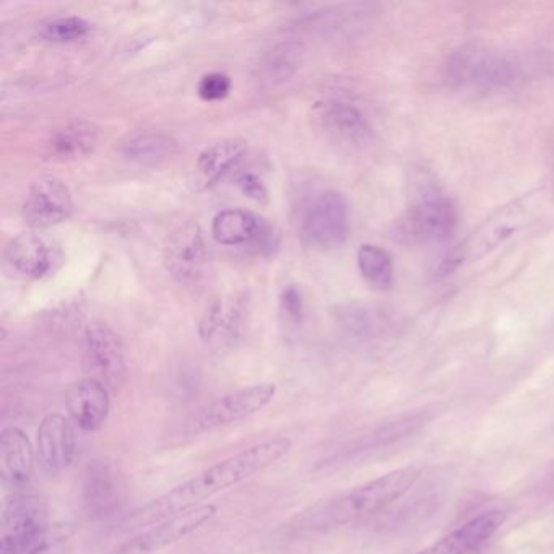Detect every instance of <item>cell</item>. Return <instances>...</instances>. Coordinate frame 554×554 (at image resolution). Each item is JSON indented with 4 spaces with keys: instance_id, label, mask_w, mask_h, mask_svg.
<instances>
[{
    "instance_id": "cell-1",
    "label": "cell",
    "mask_w": 554,
    "mask_h": 554,
    "mask_svg": "<svg viewBox=\"0 0 554 554\" xmlns=\"http://www.w3.org/2000/svg\"><path fill=\"white\" fill-rule=\"evenodd\" d=\"M291 449H293V441L290 438H275L249 447L230 459L221 460L213 467L195 475L191 480L184 481L173 490H169L160 498L153 499L147 506L132 512L122 522V529H147L161 520L202 506L200 503H204L205 499L233 488L272 467L286 454H290Z\"/></svg>"
},
{
    "instance_id": "cell-2",
    "label": "cell",
    "mask_w": 554,
    "mask_h": 554,
    "mask_svg": "<svg viewBox=\"0 0 554 554\" xmlns=\"http://www.w3.org/2000/svg\"><path fill=\"white\" fill-rule=\"evenodd\" d=\"M420 475L421 470L416 467L387 473L350 493L309 507L298 516L296 525L301 530H329L376 514L412 490Z\"/></svg>"
},
{
    "instance_id": "cell-3",
    "label": "cell",
    "mask_w": 554,
    "mask_h": 554,
    "mask_svg": "<svg viewBox=\"0 0 554 554\" xmlns=\"http://www.w3.org/2000/svg\"><path fill=\"white\" fill-rule=\"evenodd\" d=\"M532 70L533 65L519 52L465 46L449 57L446 77L465 90L503 91L522 85Z\"/></svg>"
},
{
    "instance_id": "cell-4",
    "label": "cell",
    "mask_w": 554,
    "mask_h": 554,
    "mask_svg": "<svg viewBox=\"0 0 554 554\" xmlns=\"http://www.w3.org/2000/svg\"><path fill=\"white\" fill-rule=\"evenodd\" d=\"M48 503L39 494L15 493L0 522V554H38L48 543Z\"/></svg>"
},
{
    "instance_id": "cell-5",
    "label": "cell",
    "mask_w": 554,
    "mask_h": 554,
    "mask_svg": "<svg viewBox=\"0 0 554 554\" xmlns=\"http://www.w3.org/2000/svg\"><path fill=\"white\" fill-rule=\"evenodd\" d=\"M350 234V208L340 192L325 191L304 215L301 238L306 246L329 251L342 246Z\"/></svg>"
},
{
    "instance_id": "cell-6",
    "label": "cell",
    "mask_w": 554,
    "mask_h": 554,
    "mask_svg": "<svg viewBox=\"0 0 554 554\" xmlns=\"http://www.w3.org/2000/svg\"><path fill=\"white\" fill-rule=\"evenodd\" d=\"M85 363L93 379L117 390L126 381V348L116 330L104 322H91L85 329Z\"/></svg>"
},
{
    "instance_id": "cell-7",
    "label": "cell",
    "mask_w": 554,
    "mask_h": 554,
    "mask_svg": "<svg viewBox=\"0 0 554 554\" xmlns=\"http://www.w3.org/2000/svg\"><path fill=\"white\" fill-rule=\"evenodd\" d=\"M457 218V208L451 200L438 192L428 191L408 210L402 231L416 243H444L454 234Z\"/></svg>"
},
{
    "instance_id": "cell-8",
    "label": "cell",
    "mask_w": 554,
    "mask_h": 554,
    "mask_svg": "<svg viewBox=\"0 0 554 554\" xmlns=\"http://www.w3.org/2000/svg\"><path fill=\"white\" fill-rule=\"evenodd\" d=\"M275 394H277V387L273 384H257V386L236 390L233 394L225 395L205 407L199 415L195 416L192 428L200 433V431H212L221 426L246 420L249 416L264 410L272 402Z\"/></svg>"
},
{
    "instance_id": "cell-9",
    "label": "cell",
    "mask_w": 554,
    "mask_h": 554,
    "mask_svg": "<svg viewBox=\"0 0 554 554\" xmlns=\"http://www.w3.org/2000/svg\"><path fill=\"white\" fill-rule=\"evenodd\" d=\"M246 298L239 295L220 296L210 301L199 324V335L210 350H230L243 335L247 322Z\"/></svg>"
},
{
    "instance_id": "cell-10",
    "label": "cell",
    "mask_w": 554,
    "mask_h": 554,
    "mask_svg": "<svg viewBox=\"0 0 554 554\" xmlns=\"http://www.w3.org/2000/svg\"><path fill=\"white\" fill-rule=\"evenodd\" d=\"M212 234L221 246H251L270 252L278 246V234L269 221L244 208H226L212 221Z\"/></svg>"
},
{
    "instance_id": "cell-11",
    "label": "cell",
    "mask_w": 554,
    "mask_h": 554,
    "mask_svg": "<svg viewBox=\"0 0 554 554\" xmlns=\"http://www.w3.org/2000/svg\"><path fill=\"white\" fill-rule=\"evenodd\" d=\"M217 506L202 504L191 511L181 512L178 516L169 517L140 533L134 540L122 546L121 554H152L165 550L169 545L181 542L192 533L217 516Z\"/></svg>"
},
{
    "instance_id": "cell-12",
    "label": "cell",
    "mask_w": 554,
    "mask_h": 554,
    "mask_svg": "<svg viewBox=\"0 0 554 554\" xmlns=\"http://www.w3.org/2000/svg\"><path fill=\"white\" fill-rule=\"evenodd\" d=\"M314 114L325 135L340 147L364 150L373 143V127L355 104L340 100L324 101L317 104Z\"/></svg>"
},
{
    "instance_id": "cell-13",
    "label": "cell",
    "mask_w": 554,
    "mask_h": 554,
    "mask_svg": "<svg viewBox=\"0 0 554 554\" xmlns=\"http://www.w3.org/2000/svg\"><path fill=\"white\" fill-rule=\"evenodd\" d=\"M208 262L204 231L187 221L171 233L165 246V265L178 282L194 283L202 278Z\"/></svg>"
},
{
    "instance_id": "cell-14",
    "label": "cell",
    "mask_w": 554,
    "mask_h": 554,
    "mask_svg": "<svg viewBox=\"0 0 554 554\" xmlns=\"http://www.w3.org/2000/svg\"><path fill=\"white\" fill-rule=\"evenodd\" d=\"M23 218L33 228L59 225L74 212V200L64 181L39 178L31 184L23 200Z\"/></svg>"
},
{
    "instance_id": "cell-15",
    "label": "cell",
    "mask_w": 554,
    "mask_h": 554,
    "mask_svg": "<svg viewBox=\"0 0 554 554\" xmlns=\"http://www.w3.org/2000/svg\"><path fill=\"white\" fill-rule=\"evenodd\" d=\"M38 457L41 467L51 475L62 473L74 464L77 452L74 421L61 413L44 416L38 428Z\"/></svg>"
},
{
    "instance_id": "cell-16",
    "label": "cell",
    "mask_w": 554,
    "mask_h": 554,
    "mask_svg": "<svg viewBox=\"0 0 554 554\" xmlns=\"http://www.w3.org/2000/svg\"><path fill=\"white\" fill-rule=\"evenodd\" d=\"M65 408L74 425L87 433H95L108 420L109 389L93 377L80 379L65 392Z\"/></svg>"
},
{
    "instance_id": "cell-17",
    "label": "cell",
    "mask_w": 554,
    "mask_h": 554,
    "mask_svg": "<svg viewBox=\"0 0 554 554\" xmlns=\"http://www.w3.org/2000/svg\"><path fill=\"white\" fill-rule=\"evenodd\" d=\"M35 454L22 429L5 428L0 434V478L10 493H22L30 485Z\"/></svg>"
},
{
    "instance_id": "cell-18",
    "label": "cell",
    "mask_w": 554,
    "mask_h": 554,
    "mask_svg": "<svg viewBox=\"0 0 554 554\" xmlns=\"http://www.w3.org/2000/svg\"><path fill=\"white\" fill-rule=\"evenodd\" d=\"M246 150V142L239 139L220 140L204 148L189 174L192 191L204 192L215 186L243 158Z\"/></svg>"
},
{
    "instance_id": "cell-19",
    "label": "cell",
    "mask_w": 554,
    "mask_h": 554,
    "mask_svg": "<svg viewBox=\"0 0 554 554\" xmlns=\"http://www.w3.org/2000/svg\"><path fill=\"white\" fill-rule=\"evenodd\" d=\"M5 265L23 278H41L51 270L52 249L39 234L22 233L10 239L4 251Z\"/></svg>"
},
{
    "instance_id": "cell-20",
    "label": "cell",
    "mask_w": 554,
    "mask_h": 554,
    "mask_svg": "<svg viewBox=\"0 0 554 554\" xmlns=\"http://www.w3.org/2000/svg\"><path fill=\"white\" fill-rule=\"evenodd\" d=\"M504 520L506 516L503 512H485L418 554L470 553L472 550H477L478 546L483 545L486 540H490L494 533L501 529Z\"/></svg>"
},
{
    "instance_id": "cell-21",
    "label": "cell",
    "mask_w": 554,
    "mask_h": 554,
    "mask_svg": "<svg viewBox=\"0 0 554 554\" xmlns=\"http://www.w3.org/2000/svg\"><path fill=\"white\" fill-rule=\"evenodd\" d=\"M83 506L91 519H104L117 507L114 473L104 460H93L83 473Z\"/></svg>"
},
{
    "instance_id": "cell-22",
    "label": "cell",
    "mask_w": 554,
    "mask_h": 554,
    "mask_svg": "<svg viewBox=\"0 0 554 554\" xmlns=\"http://www.w3.org/2000/svg\"><path fill=\"white\" fill-rule=\"evenodd\" d=\"M100 129L90 121H74L54 130L48 142L49 155L57 161H77L95 152Z\"/></svg>"
},
{
    "instance_id": "cell-23",
    "label": "cell",
    "mask_w": 554,
    "mask_h": 554,
    "mask_svg": "<svg viewBox=\"0 0 554 554\" xmlns=\"http://www.w3.org/2000/svg\"><path fill=\"white\" fill-rule=\"evenodd\" d=\"M304 59L303 44L298 41H285L270 49L259 67H257V78L262 85L277 87L283 85L298 74Z\"/></svg>"
},
{
    "instance_id": "cell-24",
    "label": "cell",
    "mask_w": 554,
    "mask_h": 554,
    "mask_svg": "<svg viewBox=\"0 0 554 554\" xmlns=\"http://www.w3.org/2000/svg\"><path fill=\"white\" fill-rule=\"evenodd\" d=\"M334 316L337 324L353 337H373L386 327L382 311L361 301L338 304Z\"/></svg>"
},
{
    "instance_id": "cell-25",
    "label": "cell",
    "mask_w": 554,
    "mask_h": 554,
    "mask_svg": "<svg viewBox=\"0 0 554 554\" xmlns=\"http://www.w3.org/2000/svg\"><path fill=\"white\" fill-rule=\"evenodd\" d=\"M176 150H178V140L174 139L173 135L160 132V130H150V132L134 135L122 145L124 156L130 160L143 161V163L163 160V158L174 155Z\"/></svg>"
},
{
    "instance_id": "cell-26",
    "label": "cell",
    "mask_w": 554,
    "mask_h": 554,
    "mask_svg": "<svg viewBox=\"0 0 554 554\" xmlns=\"http://www.w3.org/2000/svg\"><path fill=\"white\" fill-rule=\"evenodd\" d=\"M358 267L364 280L376 290L387 291L394 286V262L382 247L363 244L358 251Z\"/></svg>"
},
{
    "instance_id": "cell-27",
    "label": "cell",
    "mask_w": 554,
    "mask_h": 554,
    "mask_svg": "<svg viewBox=\"0 0 554 554\" xmlns=\"http://www.w3.org/2000/svg\"><path fill=\"white\" fill-rule=\"evenodd\" d=\"M90 31V25L87 20L78 15H67V17H57L43 26L41 35L48 41L54 43H70L77 39L87 36Z\"/></svg>"
},
{
    "instance_id": "cell-28",
    "label": "cell",
    "mask_w": 554,
    "mask_h": 554,
    "mask_svg": "<svg viewBox=\"0 0 554 554\" xmlns=\"http://www.w3.org/2000/svg\"><path fill=\"white\" fill-rule=\"evenodd\" d=\"M304 303L303 295L296 285H288L283 288L280 295V317L286 327H298L303 321Z\"/></svg>"
},
{
    "instance_id": "cell-29",
    "label": "cell",
    "mask_w": 554,
    "mask_h": 554,
    "mask_svg": "<svg viewBox=\"0 0 554 554\" xmlns=\"http://www.w3.org/2000/svg\"><path fill=\"white\" fill-rule=\"evenodd\" d=\"M231 90V78L221 72H212L200 78L199 96L205 101L223 100Z\"/></svg>"
},
{
    "instance_id": "cell-30",
    "label": "cell",
    "mask_w": 554,
    "mask_h": 554,
    "mask_svg": "<svg viewBox=\"0 0 554 554\" xmlns=\"http://www.w3.org/2000/svg\"><path fill=\"white\" fill-rule=\"evenodd\" d=\"M238 186L247 197H251V199L257 200V202H265V200L269 199L267 187L264 186V182L260 181L257 174H239Z\"/></svg>"
}]
</instances>
